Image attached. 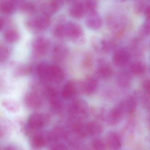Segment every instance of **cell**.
<instances>
[{"label":"cell","mask_w":150,"mask_h":150,"mask_svg":"<svg viewBox=\"0 0 150 150\" xmlns=\"http://www.w3.org/2000/svg\"><path fill=\"white\" fill-rule=\"evenodd\" d=\"M9 50L8 48L5 45H1L0 46V60L1 62L5 61L8 57L9 55Z\"/></svg>","instance_id":"1f68e13d"},{"label":"cell","mask_w":150,"mask_h":150,"mask_svg":"<svg viewBox=\"0 0 150 150\" xmlns=\"http://www.w3.org/2000/svg\"><path fill=\"white\" fill-rule=\"evenodd\" d=\"M64 2L61 1H51L42 4L41 8L42 13L50 16L57 13L63 6Z\"/></svg>","instance_id":"9c48e42d"},{"label":"cell","mask_w":150,"mask_h":150,"mask_svg":"<svg viewBox=\"0 0 150 150\" xmlns=\"http://www.w3.org/2000/svg\"><path fill=\"white\" fill-rule=\"evenodd\" d=\"M50 66L45 62H42L38 65L36 67V73L38 78L43 82H50Z\"/></svg>","instance_id":"ac0fdd59"},{"label":"cell","mask_w":150,"mask_h":150,"mask_svg":"<svg viewBox=\"0 0 150 150\" xmlns=\"http://www.w3.org/2000/svg\"><path fill=\"white\" fill-rule=\"evenodd\" d=\"M24 100L25 105L31 109H38L43 105L44 100L42 96L36 91L26 94Z\"/></svg>","instance_id":"52a82bcc"},{"label":"cell","mask_w":150,"mask_h":150,"mask_svg":"<svg viewBox=\"0 0 150 150\" xmlns=\"http://www.w3.org/2000/svg\"><path fill=\"white\" fill-rule=\"evenodd\" d=\"M4 38L6 42L14 43L20 38V35L17 30L13 28L7 29L4 31Z\"/></svg>","instance_id":"d4e9b609"},{"label":"cell","mask_w":150,"mask_h":150,"mask_svg":"<svg viewBox=\"0 0 150 150\" xmlns=\"http://www.w3.org/2000/svg\"><path fill=\"white\" fill-rule=\"evenodd\" d=\"M16 7V2L13 1H3L0 3V10L4 14L10 15L13 13Z\"/></svg>","instance_id":"603a6c76"},{"label":"cell","mask_w":150,"mask_h":150,"mask_svg":"<svg viewBox=\"0 0 150 150\" xmlns=\"http://www.w3.org/2000/svg\"><path fill=\"white\" fill-rule=\"evenodd\" d=\"M9 124L6 123H4V125H1V137H5V136H7L8 133L10 132L11 131V127L9 126Z\"/></svg>","instance_id":"8d00e7d4"},{"label":"cell","mask_w":150,"mask_h":150,"mask_svg":"<svg viewBox=\"0 0 150 150\" xmlns=\"http://www.w3.org/2000/svg\"><path fill=\"white\" fill-rule=\"evenodd\" d=\"M20 10L24 13L32 14L35 13L37 7L33 2L30 1H23L19 5Z\"/></svg>","instance_id":"4316f807"},{"label":"cell","mask_w":150,"mask_h":150,"mask_svg":"<svg viewBox=\"0 0 150 150\" xmlns=\"http://www.w3.org/2000/svg\"><path fill=\"white\" fill-rule=\"evenodd\" d=\"M97 76L102 79H107L111 77L112 70L108 64L103 62H100L96 71Z\"/></svg>","instance_id":"ffe728a7"},{"label":"cell","mask_w":150,"mask_h":150,"mask_svg":"<svg viewBox=\"0 0 150 150\" xmlns=\"http://www.w3.org/2000/svg\"><path fill=\"white\" fill-rule=\"evenodd\" d=\"M51 46L50 40L45 37L36 38L32 44V48L34 53L37 56L44 55L50 50Z\"/></svg>","instance_id":"8992f818"},{"label":"cell","mask_w":150,"mask_h":150,"mask_svg":"<svg viewBox=\"0 0 150 150\" xmlns=\"http://www.w3.org/2000/svg\"><path fill=\"white\" fill-rule=\"evenodd\" d=\"M140 32L142 35L144 36L150 35V20H147L141 26Z\"/></svg>","instance_id":"836d02e7"},{"label":"cell","mask_w":150,"mask_h":150,"mask_svg":"<svg viewBox=\"0 0 150 150\" xmlns=\"http://www.w3.org/2000/svg\"><path fill=\"white\" fill-rule=\"evenodd\" d=\"M91 59L89 57L85 58L83 62V66L85 67H88L91 65Z\"/></svg>","instance_id":"60d3db41"},{"label":"cell","mask_w":150,"mask_h":150,"mask_svg":"<svg viewBox=\"0 0 150 150\" xmlns=\"http://www.w3.org/2000/svg\"><path fill=\"white\" fill-rule=\"evenodd\" d=\"M50 17L42 13L29 18L25 21V25L31 31H44L47 29L50 25Z\"/></svg>","instance_id":"3957f363"},{"label":"cell","mask_w":150,"mask_h":150,"mask_svg":"<svg viewBox=\"0 0 150 150\" xmlns=\"http://www.w3.org/2000/svg\"><path fill=\"white\" fill-rule=\"evenodd\" d=\"M130 71L135 75H139L143 74L145 72L146 67L145 65L142 62H135L130 66Z\"/></svg>","instance_id":"83f0119b"},{"label":"cell","mask_w":150,"mask_h":150,"mask_svg":"<svg viewBox=\"0 0 150 150\" xmlns=\"http://www.w3.org/2000/svg\"><path fill=\"white\" fill-rule=\"evenodd\" d=\"M1 105L5 109L11 113H16L20 108L19 103L13 99H3L1 101Z\"/></svg>","instance_id":"7402d4cb"},{"label":"cell","mask_w":150,"mask_h":150,"mask_svg":"<svg viewBox=\"0 0 150 150\" xmlns=\"http://www.w3.org/2000/svg\"><path fill=\"white\" fill-rule=\"evenodd\" d=\"M7 20L5 17H1L0 18V28L1 30H2L4 29V28L7 26Z\"/></svg>","instance_id":"ab89813d"},{"label":"cell","mask_w":150,"mask_h":150,"mask_svg":"<svg viewBox=\"0 0 150 150\" xmlns=\"http://www.w3.org/2000/svg\"><path fill=\"white\" fill-rule=\"evenodd\" d=\"M144 90L150 94V79H146L144 81L142 84Z\"/></svg>","instance_id":"f35d334b"},{"label":"cell","mask_w":150,"mask_h":150,"mask_svg":"<svg viewBox=\"0 0 150 150\" xmlns=\"http://www.w3.org/2000/svg\"><path fill=\"white\" fill-rule=\"evenodd\" d=\"M67 47L63 44H57L53 47L52 50L53 58L57 62L63 61L68 55Z\"/></svg>","instance_id":"2e32d148"},{"label":"cell","mask_w":150,"mask_h":150,"mask_svg":"<svg viewBox=\"0 0 150 150\" xmlns=\"http://www.w3.org/2000/svg\"><path fill=\"white\" fill-rule=\"evenodd\" d=\"M4 150H23L21 147H17L13 145H10L7 146L4 148Z\"/></svg>","instance_id":"7bdbcfd3"},{"label":"cell","mask_w":150,"mask_h":150,"mask_svg":"<svg viewBox=\"0 0 150 150\" xmlns=\"http://www.w3.org/2000/svg\"><path fill=\"white\" fill-rule=\"evenodd\" d=\"M130 57L129 54L127 51L122 49L117 50L113 54V63L117 66H123L129 62Z\"/></svg>","instance_id":"5bb4252c"},{"label":"cell","mask_w":150,"mask_h":150,"mask_svg":"<svg viewBox=\"0 0 150 150\" xmlns=\"http://www.w3.org/2000/svg\"><path fill=\"white\" fill-rule=\"evenodd\" d=\"M105 141L109 150H117L121 147V139L118 135L115 132L108 133Z\"/></svg>","instance_id":"e0dca14e"},{"label":"cell","mask_w":150,"mask_h":150,"mask_svg":"<svg viewBox=\"0 0 150 150\" xmlns=\"http://www.w3.org/2000/svg\"><path fill=\"white\" fill-rule=\"evenodd\" d=\"M93 115L98 119H103V110L102 109L98 108H93L90 109Z\"/></svg>","instance_id":"e575fe53"},{"label":"cell","mask_w":150,"mask_h":150,"mask_svg":"<svg viewBox=\"0 0 150 150\" xmlns=\"http://www.w3.org/2000/svg\"><path fill=\"white\" fill-rule=\"evenodd\" d=\"M86 13L84 2L82 1H75L71 5L69 9L70 15L75 19L82 18Z\"/></svg>","instance_id":"9a60e30c"},{"label":"cell","mask_w":150,"mask_h":150,"mask_svg":"<svg viewBox=\"0 0 150 150\" xmlns=\"http://www.w3.org/2000/svg\"><path fill=\"white\" fill-rule=\"evenodd\" d=\"M84 4L86 13L88 14L96 11L97 3L95 1L88 0L84 1Z\"/></svg>","instance_id":"4dcf8cb0"},{"label":"cell","mask_w":150,"mask_h":150,"mask_svg":"<svg viewBox=\"0 0 150 150\" xmlns=\"http://www.w3.org/2000/svg\"><path fill=\"white\" fill-rule=\"evenodd\" d=\"M69 146V150H89L87 146L85 144H83L81 141Z\"/></svg>","instance_id":"d6a6232c"},{"label":"cell","mask_w":150,"mask_h":150,"mask_svg":"<svg viewBox=\"0 0 150 150\" xmlns=\"http://www.w3.org/2000/svg\"><path fill=\"white\" fill-rule=\"evenodd\" d=\"M65 78V74L62 68L56 64L50 66V81L56 83L62 82Z\"/></svg>","instance_id":"7c38bea8"},{"label":"cell","mask_w":150,"mask_h":150,"mask_svg":"<svg viewBox=\"0 0 150 150\" xmlns=\"http://www.w3.org/2000/svg\"><path fill=\"white\" fill-rule=\"evenodd\" d=\"M66 36L77 44H81L85 41V35L82 28L72 21L66 23Z\"/></svg>","instance_id":"277c9868"},{"label":"cell","mask_w":150,"mask_h":150,"mask_svg":"<svg viewBox=\"0 0 150 150\" xmlns=\"http://www.w3.org/2000/svg\"><path fill=\"white\" fill-rule=\"evenodd\" d=\"M50 104V110L55 114L60 113L63 108V103L59 98V94L54 95L47 98Z\"/></svg>","instance_id":"d6986e66"},{"label":"cell","mask_w":150,"mask_h":150,"mask_svg":"<svg viewBox=\"0 0 150 150\" xmlns=\"http://www.w3.org/2000/svg\"></svg>","instance_id":"ee69618b"},{"label":"cell","mask_w":150,"mask_h":150,"mask_svg":"<svg viewBox=\"0 0 150 150\" xmlns=\"http://www.w3.org/2000/svg\"><path fill=\"white\" fill-rule=\"evenodd\" d=\"M30 144L31 150H42L45 146H48L46 132L41 131L30 137Z\"/></svg>","instance_id":"5b68a950"},{"label":"cell","mask_w":150,"mask_h":150,"mask_svg":"<svg viewBox=\"0 0 150 150\" xmlns=\"http://www.w3.org/2000/svg\"><path fill=\"white\" fill-rule=\"evenodd\" d=\"M91 146L93 150H107L108 149L105 140L99 137L95 138L92 140Z\"/></svg>","instance_id":"f546056e"},{"label":"cell","mask_w":150,"mask_h":150,"mask_svg":"<svg viewBox=\"0 0 150 150\" xmlns=\"http://www.w3.org/2000/svg\"><path fill=\"white\" fill-rule=\"evenodd\" d=\"M50 117L45 113H36L31 114L28 118L24 131L26 136L30 137L39 132L49 125Z\"/></svg>","instance_id":"6da1fadb"},{"label":"cell","mask_w":150,"mask_h":150,"mask_svg":"<svg viewBox=\"0 0 150 150\" xmlns=\"http://www.w3.org/2000/svg\"><path fill=\"white\" fill-rule=\"evenodd\" d=\"M77 93V88L76 84L72 81L67 82L62 88L61 96L66 100L73 99Z\"/></svg>","instance_id":"4fadbf2b"},{"label":"cell","mask_w":150,"mask_h":150,"mask_svg":"<svg viewBox=\"0 0 150 150\" xmlns=\"http://www.w3.org/2000/svg\"><path fill=\"white\" fill-rule=\"evenodd\" d=\"M125 112L123 105L121 102L119 105L114 108L108 115L107 117L108 123L110 125H115L118 123Z\"/></svg>","instance_id":"30bf717a"},{"label":"cell","mask_w":150,"mask_h":150,"mask_svg":"<svg viewBox=\"0 0 150 150\" xmlns=\"http://www.w3.org/2000/svg\"><path fill=\"white\" fill-rule=\"evenodd\" d=\"M131 77L127 72H121L117 77V85L121 87L126 88L129 86L131 83Z\"/></svg>","instance_id":"cb8c5ba5"},{"label":"cell","mask_w":150,"mask_h":150,"mask_svg":"<svg viewBox=\"0 0 150 150\" xmlns=\"http://www.w3.org/2000/svg\"><path fill=\"white\" fill-rule=\"evenodd\" d=\"M125 112L128 114H133L136 111L137 104L136 100L132 96H129L122 102Z\"/></svg>","instance_id":"484cf974"},{"label":"cell","mask_w":150,"mask_h":150,"mask_svg":"<svg viewBox=\"0 0 150 150\" xmlns=\"http://www.w3.org/2000/svg\"><path fill=\"white\" fill-rule=\"evenodd\" d=\"M90 109L86 101L81 99L74 100L69 105L68 113L71 119L83 121L87 118Z\"/></svg>","instance_id":"7a4b0ae2"},{"label":"cell","mask_w":150,"mask_h":150,"mask_svg":"<svg viewBox=\"0 0 150 150\" xmlns=\"http://www.w3.org/2000/svg\"><path fill=\"white\" fill-rule=\"evenodd\" d=\"M86 24L89 28L97 30L101 28L103 21L97 11L88 13L86 20Z\"/></svg>","instance_id":"8fae6325"},{"label":"cell","mask_w":150,"mask_h":150,"mask_svg":"<svg viewBox=\"0 0 150 150\" xmlns=\"http://www.w3.org/2000/svg\"><path fill=\"white\" fill-rule=\"evenodd\" d=\"M146 6H145V4L144 3V1H138L135 4V10L136 13H141L142 11H144Z\"/></svg>","instance_id":"74e56055"},{"label":"cell","mask_w":150,"mask_h":150,"mask_svg":"<svg viewBox=\"0 0 150 150\" xmlns=\"http://www.w3.org/2000/svg\"><path fill=\"white\" fill-rule=\"evenodd\" d=\"M87 130L88 135L96 136L103 132V127L100 123L97 121H90L86 123Z\"/></svg>","instance_id":"44dd1931"},{"label":"cell","mask_w":150,"mask_h":150,"mask_svg":"<svg viewBox=\"0 0 150 150\" xmlns=\"http://www.w3.org/2000/svg\"><path fill=\"white\" fill-rule=\"evenodd\" d=\"M50 150H69V147L62 142L57 143L50 147Z\"/></svg>","instance_id":"d590c367"},{"label":"cell","mask_w":150,"mask_h":150,"mask_svg":"<svg viewBox=\"0 0 150 150\" xmlns=\"http://www.w3.org/2000/svg\"><path fill=\"white\" fill-rule=\"evenodd\" d=\"M53 34L57 38H63L66 36V23H59L53 29Z\"/></svg>","instance_id":"f1b7e54d"},{"label":"cell","mask_w":150,"mask_h":150,"mask_svg":"<svg viewBox=\"0 0 150 150\" xmlns=\"http://www.w3.org/2000/svg\"><path fill=\"white\" fill-rule=\"evenodd\" d=\"M97 87L98 82L96 79L89 76L85 78L81 82L80 88L86 95L91 96L95 93Z\"/></svg>","instance_id":"ba28073f"},{"label":"cell","mask_w":150,"mask_h":150,"mask_svg":"<svg viewBox=\"0 0 150 150\" xmlns=\"http://www.w3.org/2000/svg\"><path fill=\"white\" fill-rule=\"evenodd\" d=\"M144 12L147 20H150V5L146 6Z\"/></svg>","instance_id":"b9f144b4"}]
</instances>
